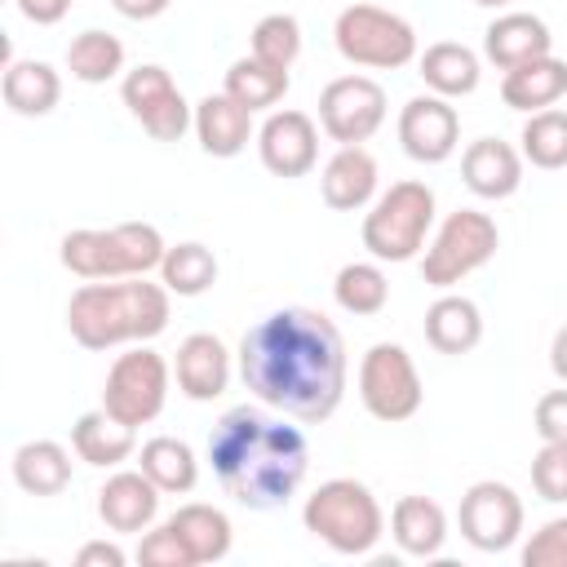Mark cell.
Returning a JSON list of instances; mask_svg holds the SVG:
<instances>
[{"label": "cell", "mask_w": 567, "mask_h": 567, "mask_svg": "<svg viewBox=\"0 0 567 567\" xmlns=\"http://www.w3.org/2000/svg\"><path fill=\"white\" fill-rule=\"evenodd\" d=\"M239 377L266 408L301 425H319L346 394V341L328 315L284 306L244 332Z\"/></svg>", "instance_id": "cell-1"}, {"label": "cell", "mask_w": 567, "mask_h": 567, "mask_svg": "<svg viewBox=\"0 0 567 567\" xmlns=\"http://www.w3.org/2000/svg\"><path fill=\"white\" fill-rule=\"evenodd\" d=\"M208 461L221 492L244 509H279L297 496L310 470V443L284 416L261 408H230L208 434Z\"/></svg>", "instance_id": "cell-2"}, {"label": "cell", "mask_w": 567, "mask_h": 567, "mask_svg": "<svg viewBox=\"0 0 567 567\" xmlns=\"http://www.w3.org/2000/svg\"><path fill=\"white\" fill-rule=\"evenodd\" d=\"M173 292L164 284L133 279H89L66 301V328L84 350H115L155 341L168 328Z\"/></svg>", "instance_id": "cell-3"}, {"label": "cell", "mask_w": 567, "mask_h": 567, "mask_svg": "<svg viewBox=\"0 0 567 567\" xmlns=\"http://www.w3.org/2000/svg\"><path fill=\"white\" fill-rule=\"evenodd\" d=\"M301 523L310 536H319L341 558H363L385 536V514H381L372 487L359 478L319 483L301 505Z\"/></svg>", "instance_id": "cell-4"}, {"label": "cell", "mask_w": 567, "mask_h": 567, "mask_svg": "<svg viewBox=\"0 0 567 567\" xmlns=\"http://www.w3.org/2000/svg\"><path fill=\"white\" fill-rule=\"evenodd\" d=\"M168 244L151 221H120L111 230H66L58 257L80 279H133L159 270Z\"/></svg>", "instance_id": "cell-5"}, {"label": "cell", "mask_w": 567, "mask_h": 567, "mask_svg": "<svg viewBox=\"0 0 567 567\" xmlns=\"http://www.w3.org/2000/svg\"><path fill=\"white\" fill-rule=\"evenodd\" d=\"M434 230V190L425 182H394L363 213V248L372 261H412Z\"/></svg>", "instance_id": "cell-6"}, {"label": "cell", "mask_w": 567, "mask_h": 567, "mask_svg": "<svg viewBox=\"0 0 567 567\" xmlns=\"http://www.w3.org/2000/svg\"><path fill=\"white\" fill-rule=\"evenodd\" d=\"M501 248V230L487 213L478 208H456L443 217V226L434 230V239L421 252V279L430 288H456L461 279H470L474 270H483Z\"/></svg>", "instance_id": "cell-7"}, {"label": "cell", "mask_w": 567, "mask_h": 567, "mask_svg": "<svg viewBox=\"0 0 567 567\" xmlns=\"http://www.w3.org/2000/svg\"><path fill=\"white\" fill-rule=\"evenodd\" d=\"M337 53L350 66H372V71H399L416 58V31L408 18L381 9V4H346L332 22Z\"/></svg>", "instance_id": "cell-8"}, {"label": "cell", "mask_w": 567, "mask_h": 567, "mask_svg": "<svg viewBox=\"0 0 567 567\" xmlns=\"http://www.w3.org/2000/svg\"><path fill=\"white\" fill-rule=\"evenodd\" d=\"M168 377H173V368L164 363V354L142 341L111 363L106 385H102V408L133 430L151 425L168 403Z\"/></svg>", "instance_id": "cell-9"}, {"label": "cell", "mask_w": 567, "mask_h": 567, "mask_svg": "<svg viewBox=\"0 0 567 567\" xmlns=\"http://www.w3.org/2000/svg\"><path fill=\"white\" fill-rule=\"evenodd\" d=\"M359 399L368 408V416L385 421V425H399L408 416L421 412V372L412 363V354L394 341H377L368 346L363 363H359Z\"/></svg>", "instance_id": "cell-10"}, {"label": "cell", "mask_w": 567, "mask_h": 567, "mask_svg": "<svg viewBox=\"0 0 567 567\" xmlns=\"http://www.w3.org/2000/svg\"><path fill=\"white\" fill-rule=\"evenodd\" d=\"M120 97H124L128 115L155 142H182V133L195 128V106L182 97V89L173 84V75L164 66H155V62H142V66L124 71Z\"/></svg>", "instance_id": "cell-11"}, {"label": "cell", "mask_w": 567, "mask_h": 567, "mask_svg": "<svg viewBox=\"0 0 567 567\" xmlns=\"http://www.w3.org/2000/svg\"><path fill=\"white\" fill-rule=\"evenodd\" d=\"M385 124V89L368 75H337L319 93V128L337 146H363Z\"/></svg>", "instance_id": "cell-12"}, {"label": "cell", "mask_w": 567, "mask_h": 567, "mask_svg": "<svg viewBox=\"0 0 567 567\" xmlns=\"http://www.w3.org/2000/svg\"><path fill=\"white\" fill-rule=\"evenodd\" d=\"M456 523H461V536L478 554H501L523 536V501H518V492L509 483L483 478V483L465 487Z\"/></svg>", "instance_id": "cell-13"}, {"label": "cell", "mask_w": 567, "mask_h": 567, "mask_svg": "<svg viewBox=\"0 0 567 567\" xmlns=\"http://www.w3.org/2000/svg\"><path fill=\"white\" fill-rule=\"evenodd\" d=\"M399 146L416 164H443L461 146V115L439 93H416L399 111Z\"/></svg>", "instance_id": "cell-14"}, {"label": "cell", "mask_w": 567, "mask_h": 567, "mask_svg": "<svg viewBox=\"0 0 567 567\" xmlns=\"http://www.w3.org/2000/svg\"><path fill=\"white\" fill-rule=\"evenodd\" d=\"M257 155L275 177H306L319 164V128L306 111H270L257 128Z\"/></svg>", "instance_id": "cell-15"}, {"label": "cell", "mask_w": 567, "mask_h": 567, "mask_svg": "<svg viewBox=\"0 0 567 567\" xmlns=\"http://www.w3.org/2000/svg\"><path fill=\"white\" fill-rule=\"evenodd\" d=\"M173 377H177V390H182L190 403H213V399H221L226 385H230V350H226L221 337H213V332H190V337L177 346Z\"/></svg>", "instance_id": "cell-16"}, {"label": "cell", "mask_w": 567, "mask_h": 567, "mask_svg": "<svg viewBox=\"0 0 567 567\" xmlns=\"http://www.w3.org/2000/svg\"><path fill=\"white\" fill-rule=\"evenodd\" d=\"M159 487L142 474V470H115L102 487H97V518L111 532H146L159 514Z\"/></svg>", "instance_id": "cell-17"}, {"label": "cell", "mask_w": 567, "mask_h": 567, "mask_svg": "<svg viewBox=\"0 0 567 567\" xmlns=\"http://www.w3.org/2000/svg\"><path fill=\"white\" fill-rule=\"evenodd\" d=\"M461 177L478 199H509L523 186V151L501 137H478L461 155Z\"/></svg>", "instance_id": "cell-18"}, {"label": "cell", "mask_w": 567, "mask_h": 567, "mask_svg": "<svg viewBox=\"0 0 567 567\" xmlns=\"http://www.w3.org/2000/svg\"><path fill=\"white\" fill-rule=\"evenodd\" d=\"M377 177H381L377 159L363 146H337V155L323 164V177H319L323 204L337 213H359L377 199Z\"/></svg>", "instance_id": "cell-19"}, {"label": "cell", "mask_w": 567, "mask_h": 567, "mask_svg": "<svg viewBox=\"0 0 567 567\" xmlns=\"http://www.w3.org/2000/svg\"><path fill=\"white\" fill-rule=\"evenodd\" d=\"M483 53L496 71H514L532 58L554 53V35L536 13H501L487 31H483Z\"/></svg>", "instance_id": "cell-20"}, {"label": "cell", "mask_w": 567, "mask_h": 567, "mask_svg": "<svg viewBox=\"0 0 567 567\" xmlns=\"http://www.w3.org/2000/svg\"><path fill=\"white\" fill-rule=\"evenodd\" d=\"M195 137H199L204 155L235 159L252 137V111L239 106L230 93H208L195 102Z\"/></svg>", "instance_id": "cell-21"}, {"label": "cell", "mask_w": 567, "mask_h": 567, "mask_svg": "<svg viewBox=\"0 0 567 567\" xmlns=\"http://www.w3.org/2000/svg\"><path fill=\"white\" fill-rule=\"evenodd\" d=\"M563 97H567V62L554 58V53L532 58V62H523V66H514V71L501 75V102L509 111L532 115V111L558 106Z\"/></svg>", "instance_id": "cell-22"}, {"label": "cell", "mask_w": 567, "mask_h": 567, "mask_svg": "<svg viewBox=\"0 0 567 567\" xmlns=\"http://www.w3.org/2000/svg\"><path fill=\"white\" fill-rule=\"evenodd\" d=\"M390 536L408 558H439L447 540V514L430 496H399L390 509Z\"/></svg>", "instance_id": "cell-23"}, {"label": "cell", "mask_w": 567, "mask_h": 567, "mask_svg": "<svg viewBox=\"0 0 567 567\" xmlns=\"http://www.w3.org/2000/svg\"><path fill=\"white\" fill-rule=\"evenodd\" d=\"M0 93H4V106L13 115L35 120V115H49L62 102V75L49 62H35V58H9Z\"/></svg>", "instance_id": "cell-24"}, {"label": "cell", "mask_w": 567, "mask_h": 567, "mask_svg": "<svg viewBox=\"0 0 567 567\" xmlns=\"http://www.w3.org/2000/svg\"><path fill=\"white\" fill-rule=\"evenodd\" d=\"M71 447H75V456H80L84 465L115 470V465H124V461L133 456L137 430L124 425V421H115L106 408H97V412H84V416L71 425Z\"/></svg>", "instance_id": "cell-25"}, {"label": "cell", "mask_w": 567, "mask_h": 567, "mask_svg": "<svg viewBox=\"0 0 567 567\" xmlns=\"http://www.w3.org/2000/svg\"><path fill=\"white\" fill-rule=\"evenodd\" d=\"M416 75L425 80L430 93H439V97L452 102V97H470L478 89L483 66H478V53L474 49H465L456 40H439V44H430L416 58Z\"/></svg>", "instance_id": "cell-26"}, {"label": "cell", "mask_w": 567, "mask_h": 567, "mask_svg": "<svg viewBox=\"0 0 567 567\" xmlns=\"http://www.w3.org/2000/svg\"><path fill=\"white\" fill-rule=\"evenodd\" d=\"M425 341L439 354H470L483 341V315L470 297L443 292L430 310H425Z\"/></svg>", "instance_id": "cell-27"}, {"label": "cell", "mask_w": 567, "mask_h": 567, "mask_svg": "<svg viewBox=\"0 0 567 567\" xmlns=\"http://www.w3.org/2000/svg\"><path fill=\"white\" fill-rule=\"evenodd\" d=\"M9 470H13V483L27 496H58L71 483V452L53 439H31L13 452Z\"/></svg>", "instance_id": "cell-28"}, {"label": "cell", "mask_w": 567, "mask_h": 567, "mask_svg": "<svg viewBox=\"0 0 567 567\" xmlns=\"http://www.w3.org/2000/svg\"><path fill=\"white\" fill-rule=\"evenodd\" d=\"M137 470H142L164 496H186V492H195V483H199V461H195L190 443L168 439V434L142 443Z\"/></svg>", "instance_id": "cell-29"}, {"label": "cell", "mask_w": 567, "mask_h": 567, "mask_svg": "<svg viewBox=\"0 0 567 567\" xmlns=\"http://www.w3.org/2000/svg\"><path fill=\"white\" fill-rule=\"evenodd\" d=\"M168 523L177 527V536L186 540V549L195 554V563H221L230 554L235 532H230V518L217 505H204V501L177 505Z\"/></svg>", "instance_id": "cell-30"}, {"label": "cell", "mask_w": 567, "mask_h": 567, "mask_svg": "<svg viewBox=\"0 0 567 567\" xmlns=\"http://www.w3.org/2000/svg\"><path fill=\"white\" fill-rule=\"evenodd\" d=\"M221 93H230L239 106H248V111L257 115V111H270V106L284 102V93H288V71H284V66H270V62H261V58L248 53V58L230 62Z\"/></svg>", "instance_id": "cell-31"}, {"label": "cell", "mask_w": 567, "mask_h": 567, "mask_svg": "<svg viewBox=\"0 0 567 567\" xmlns=\"http://www.w3.org/2000/svg\"><path fill=\"white\" fill-rule=\"evenodd\" d=\"M66 71L80 84H106V80H115L124 71V44L111 31L89 27L66 44Z\"/></svg>", "instance_id": "cell-32"}, {"label": "cell", "mask_w": 567, "mask_h": 567, "mask_svg": "<svg viewBox=\"0 0 567 567\" xmlns=\"http://www.w3.org/2000/svg\"><path fill=\"white\" fill-rule=\"evenodd\" d=\"M332 297L346 315H359V319H372L385 310L390 301V279L381 270V261H350L337 270L332 279Z\"/></svg>", "instance_id": "cell-33"}, {"label": "cell", "mask_w": 567, "mask_h": 567, "mask_svg": "<svg viewBox=\"0 0 567 567\" xmlns=\"http://www.w3.org/2000/svg\"><path fill=\"white\" fill-rule=\"evenodd\" d=\"M159 279L173 297H204L217 284V257H213V248H204L195 239L173 244L159 261Z\"/></svg>", "instance_id": "cell-34"}, {"label": "cell", "mask_w": 567, "mask_h": 567, "mask_svg": "<svg viewBox=\"0 0 567 567\" xmlns=\"http://www.w3.org/2000/svg\"><path fill=\"white\" fill-rule=\"evenodd\" d=\"M518 142H523V159L532 168H545V173L567 168V111H558V106L532 111Z\"/></svg>", "instance_id": "cell-35"}, {"label": "cell", "mask_w": 567, "mask_h": 567, "mask_svg": "<svg viewBox=\"0 0 567 567\" xmlns=\"http://www.w3.org/2000/svg\"><path fill=\"white\" fill-rule=\"evenodd\" d=\"M301 53V22L292 13H266L252 27V58L270 62V66H292Z\"/></svg>", "instance_id": "cell-36"}, {"label": "cell", "mask_w": 567, "mask_h": 567, "mask_svg": "<svg viewBox=\"0 0 567 567\" xmlns=\"http://www.w3.org/2000/svg\"><path fill=\"white\" fill-rule=\"evenodd\" d=\"M137 563L142 567H195V554L186 549V540L177 536L173 523H159V527H146L142 545H137Z\"/></svg>", "instance_id": "cell-37"}, {"label": "cell", "mask_w": 567, "mask_h": 567, "mask_svg": "<svg viewBox=\"0 0 567 567\" xmlns=\"http://www.w3.org/2000/svg\"><path fill=\"white\" fill-rule=\"evenodd\" d=\"M532 487L540 501H567V443H540V452L532 456Z\"/></svg>", "instance_id": "cell-38"}, {"label": "cell", "mask_w": 567, "mask_h": 567, "mask_svg": "<svg viewBox=\"0 0 567 567\" xmlns=\"http://www.w3.org/2000/svg\"><path fill=\"white\" fill-rule=\"evenodd\" d=\"M523 567H567V518H549L523 545Z\"/></svg>", "instance_id": "cell-39"}, {"label": "cell", "mask_w": 567, "mask_h": 567, "mask_svg": "<svg viewBox=\"0 0 567 567\" xmlns=\"http://www.w3.org/2000/svg\"><path fill=\"white\" fill-rule=\"evenodd\" d=\"M532 425L540 434V443H567V390H549L536 399Z\"/></svg>", "instance_id": "cell-40"}, {"label": "cell", "mask_w": 567, "mask_h": 567, "mask_svg": "<svg viewBox=\"0 0 567 567\" xmlns=\"http://www.w3.org/2000/svg\"><path fill=\"white\" fill-rule=\"evenodd\" d=\"M75 567H124V549L115 540H89L80 545Z\"/></svg>", "instance_id": "cell-41"}, {"label": "cell", "mask_w": 567, "mask_h": 567, "mask_svg": "<svg viewBox=\"0 0 567 567\" xmlns=\"http://www.w3.org/2000/svg\"><path fill=\"white\" fill-rule=\"evenodd\" d=\"M18 13L35 27H53L71 13V0H18Z\"/></svg>", "instance_id": "cell-42"}, {"label": "cell", "mask_w": 567, "mask_h": 567, "mask_svg": "<svg viewBox=\"0 0 567 567\" xmlns=\"http://www.w3.org/2000/svg\"><path fill=\"white\" fill-rule=\"evenodd\" d=\"M168 4H173V0H111V9H115L120 18H128V22H151V18H159Z\"/></svg>", "instance_id": "cell-43"}, {"label": "cell", "mask_w": 567, "mask_h": 567, "mask_svg": "<svg viewBox=\"0 0 567 567\" xmlns=\"http://www.w3.org/2000/svg\"><path fill=\"white\" fill-rule=\"evenodd\" d=\"M549 368H554V377L567 385V323L554 332V341H549Z\"/></svg>", "instance_id": "cell-44"}, {"label": "cell", "mask_w": 567, "mask_h": 567, "mask_svg": "<svg viewBox=\"0 0 567 567\" xmlns=\"http://www.w3.org/2000/svg\"><path fill=\"white\" fill-rule=\"evenodd\" d=\"M474 4H483V9H505L509 0H474Z\"/></svg>", "instance_id": "cell-45"}]
</instances>
